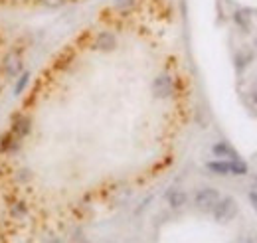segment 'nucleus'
<instances>
[{
  "label": "nucleus",
  "instance_id": "obj_9",
  "mask_svg": "<svg viewBox=\"0 0 257 243\" xmlns=\"http://www.w3.org/2000/svg\"><path fill=\"white\" fill-rule=\"evenodd\" d=\"M251 60H253V54H237L235 56V69L241 73L245 69V65L251 63Z\"/></svg>",
  "mask_w": 257,
  "mask_h": 243
},
{
  "label": "nucleus",
  "instance_id": "obj_3",
  "mask_svg": "<svg viewBox=\"0 0 257 243\" xmlns=\"http://www.w3.org/2000/svg\"><path fill=\"white\" fill-rule=\"evenodd\" d=\"M220 198H222V196H220V192H218L216 188H202V190L196 192V196H194V204H196L198 210L212 212V208L218 204Z\"/></svg>",
  "mask_w": 257,
  "mask_h": 243
},
{
  "label": "nucleus",
  "instance_id": "obj_10",
  "mask_svg": "<svg viewBox=\"0 0 257 243\" xmlns=\"http://www.w3.org/2000/svg\"><path fill=\"white\" fill-rule=\"evenodd\" d=\"M247 198H249L251 208H253V210H255V213H257V192H255V190H253V192H249V196H247Z\"/></svg>",
  "mask_w": 257,
  "mask_h": 243
},
{
  "label": "nucleus",
  "instance_id": "obj_8",
  "mask_svg": "<svg viewBox=\"0 0 257 243\" xmlns=\"http://www.w3.org/2000/svg\"><path fill=\"white\" fill-rule=\"evenodd\" d=\"M247 172H249V166L241 158L229 160V174H233V176H245Z\"/></svg>",
  "mask_w": 257,
  "mask_h": 243
},
{
  "label": "nucleus",
  "instance_id": "obj_2",
  "mask_svg": "<svg viewBox=\"0 0 257 243\" xmlns=\"http://www.w3.org/2000/svg\"><path fill=\"white\" fill-rule=\"evenodd\" d=\"M212 215L218 223H227L229 219H233L237 215V202L231 196L220 198L218 204L212 208Z\"/></svg>",
  "mask_w": 257,
  "mask_h": 243
},
{
  "label": "nucleus",
  "instance_id": "obj_6",
  "mask_svg": "<svg viewBox=\"0 0 257 243\" xmlns=\"http://www.w3.org/2000/svg\"><path fill=\"white\" fill-rule=\"evenodd\" d=\"M212 152H214V156H216V158H229V160L239 158V154L233 151V149H231V145H229V143H225V141L216 143V145L212 147Z\"/></svg>",
  "mask_w": 257,
  "mask_h": 243
},
{
  "label": "nucleus",
  "instance_id": "obj_12",
  "mask_svg": "<svg viewBox=\"0 0 257 243\" xmlns=\"http://www.w3.org/2000/svg\"><path fill=\"white\" fill-rule=\"evenodd\" d=\"M251 99H253V103L257 105V91H253V95H251Z\"/></svg>",
  "mask_w": 257,
  "mask_h": 243
},
{
  "label": "nucleus",
  "instance_id": "obj_11",
  "mask_svg": "<svg viewBox=\"0 0 257 243\" xmlns=\"http://www.w3.org/2000/svg\"><path fill=\"white\" fill-rule=\"evenodd\" d=\"M231 243H255L251 237H245V235H241V237H237L235 241H231Z\"/></svg>",
  "mask_w": 257,
  "mask_h": 243
},
{
  "label": "nucleus",
  "instance_id": "obj_5",
  "mask_svg": "<svg viewBox=\"0 0 257 243\" xmlns=\"http://www.w3.org/2000/svg\"><path fill=\"white\" fill-rule=\"evenodd\" d=\"M249 14H251V10H249V8H241V10H235V12L231 14L233 24H235V26H239L245 34L251 30V22H249V20H251V16H249Z\"/></svg>",
  "mask_w": 257,
  "mask_h": 243
},
{
  "label": "nucleus",
  "instance_id": "obj_7",
  "mask_svg": "<svg viewBox=\"0 0 257 243\" xmlns=\"http://www.w3.org/2000/svg\"><path fill=\"white\" fill-rule=\"evenodd\" d=\"M206 168L212 172V174H218V176H229V162L224 158H218V160H212L206 164Z\"/></svg>",
  "mask_w": 257,
  "mask_h": 243
},
{
  "label": "nucleus",
  "instance_id": "obj_4",
  "mask_svg": "<svg viewBox=\"0 0 257 243\" xmlns=\"http://www.w3.org/2000/svg\"><path fill=\"white\" fill-rule=\"evenodd\" d=\"M166 202H168V206H170L172 210H180V208H184V206H186L188 196H186V192H184V190L174 188V190H168V194H166Z\"/></svg>",
  "mask_w": 257,
  "mask_h": 243
},
{
  "label": "nucleus",
  "instance_id": "obj_1",
  "mask_svg": "<svg viewBox=\"0 0 257 243\" xmlns=\"http://www.w3.org/2000/svg\"><path fill=\"white\" fill-rule=\"evenodd\" d=\"M81 2V0H0L2 14H28V12H44V10H58L67 4Z\"/></svg>",
  "mask_w": 257,
  "mask_h": 243
}]
</instances>
